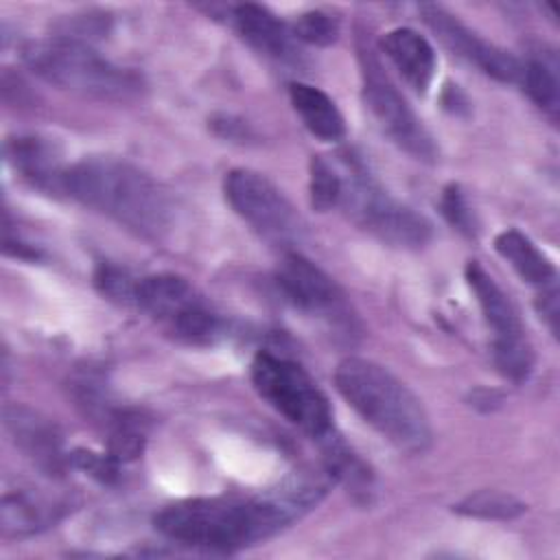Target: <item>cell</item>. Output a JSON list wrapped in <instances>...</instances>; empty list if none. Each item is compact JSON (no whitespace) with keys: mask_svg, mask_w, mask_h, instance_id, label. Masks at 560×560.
I'll return each mask as SVG.
<instances>
[{"mask_svg":"<svg viewBox=\"0 0 560 560\" xmlns=\"http://www.w3.org/2000/svg\"><path fill=\"white\" fill-rule=\"evenodd\" d=\"M26 66L46 83L101 101H131L142 92V79L101 57L88 42L52 35L24 48Z\"/></svg>","mask_w":560,"mask_h":560,"instance_id":"4","label":"cell"},{"mask_svg":"<svg viewBox=\"0 0 560 560\" xmlns=\"http://www.w3.org/2000/svg\"><path fill=\"white\" fill-rule=\"evenodd\" d=\"M94 284L112 302L136 306V284L138 278H133L127 269H120L109 262H101L94 271Z\"/></svg>","mask_w":560,"mask_h":560,"instance_id":"25","label":"cell"},{"mask_svg":"<svg viewBox=\"0 0 560 560\" xmlns=\"http://www.w3.org/2000/svg\"><path fill=\"white\" fill-rule=\"evenodd\" d=\"M494 249L508 260L514 271L529 284L549 287L556 282L553 262L534 245L529 236L518 230H503L494 238Z\"/></svg>","mask_w":560,"mask_h":560,"instance_id":"20","label":"cell"},{"mask_svg":"<svg viewBox=\"0 0 560 560\" xmlns=\"http://www.w3.org/2000/svg\"><path fill=\"white\" fill-rule=\"evenodd\" d=\"M536 308L540 317L547 322L553 335H558V289L556 282L549 287H542V293L536 300Z\"/></svg>","mask_w":560,"mask_h":560,"instance_id":"29","label":"cell"},{"mask_svg":"<svg viewBox=\"0 0 560 560\" xmlns=\"http://www.w3.org/2000/svg\"><path fill=\"white\" fill-rule=\"evenodd\" d=\"M232 22L238 35L254 46L258 52L273 57L278 61H295L298 46L291 26H287L280 18H276L269 9L260 4H236L232 9Z\"/></svg>","mask_w":560,"mask_h":560,"instance_id":"15","label":"cell"},{"mask_svg":"<svg viewBox=\"0 0 560 560\" xmlns=\"http://www.w3.org/2000/svg\"><path fill=\"white\" fill-rule=\"evenodd\" d=\"M252 383L262 400L313 440L335 429L328 398L300 363L260 350L252 361Z\"/></svg>","mask_w":560,"mask_h":560,"instance_id":"6","label":"cell"},{"mask_svg":"<svg viewBox=\"0 0 560 560\" xmlns=\"http://www.w3.org/2000/svg\"><path fill=\"white\" fill-rule=\"evenodd\" d=\"M289 98L304 127L326 142H337L346 136V122L335 101L319 88L302 81L289 85Z\"/></svg>","mask_w":560,"mask_h":560,"instance_id":"19","label":"cell"},{"mask_svg":"<svg viewBox=\"0 0 560 560\" xmlns=\"http://www.w3.org/2000/svg\"><path fill=\"white\" fill-rule=\"evenodd\" d=\"M291 31L298 42H306L313 46H328L339 37V22L330 13L313 9L302 13L293 22Z\"/></svg>","mask_w":560,"mask_h":560,"instance_id":"26","label":"cell"},{"mask_svg":"<svg viewBox=\"0 0 560 560\" xmlns=\"http://www.w3.org/2000/svg\"><path fill=\"white\" fill-rule=\"evenodd\" d=\"M66 195L147 238H160L171 225L173 208L164 188L125 160L85 158L72 164Z\"/></svg>","mask_w":560,"mask_h":560,"instance_id":"2","label":"cell"},{"mask_svg":"<svg viewBox=\"0 0 560 560\" xmlns=\"http://www.w3.org/2000/svg\"><path fill=\"white\" fill-rule=\"evenodd\" d=\"M109 427L107 451L122 464L140 457L147 442V422L133 409H112L105 418Z\"/></svg>","mask_w":560,"mask_h":560,"instance_id":"21","label":"cell"},{"mask_svg":"<svg viewBox=\"0 0 560 560\" xmlns=\"http://www.w3.org/2000/svg\"><path fill=\"white\" fill-rule=\"evenodd\" d=\"M361 61H363V77H365L363 98L374 120L378 122V127L392 138L394 144H398L411 158L420 162H435L438 147L429 129L411 109V105L387 81V77H383L372 55L361 52Z\"/></svg>","mask_w":560,"mask_h":560,"instance_id":"11","label":"cell"},{"mask_svg":"<svg viewBox=\"0 0 560 560\" xmlns=\"http://www.w3.org/2000/svg\"><path fill=\"white\" fill-rule=\"evenodd\" d=\"M464 278L475 293L486 324L492 328V357L499 372L512 381H523L534 368V350L521 324L518 311L494 278L477 262L468 260Z\"/></svg>","mask_w":560,"mask_h":560,"instance_id":"8","label":"cell"},{"mask_svg":"<svg viewBox=\"0 0 560 560\" xmlns=\"http://www.w3.org/2000/svg\"><path fill=\"white\" fill-rule=\"evenodd\" d=\"M326 475L330 479H337L357 501L370 503V497L374 492V475L370 466L343 442V438L332 429L319 440Z\"/></svg>","mask_w":560,"mask_h":560,"instance_id":"18","label":"cell"},{"mask_svg":"<svg viewBox=\"0 0 560 560\" xmlns=\"http://www.w3.org/2000/svg\"><path fill=\"white\" fill-rule=\"evenodd\" d=\"M453 510L457 514L475 518H514L525 512V503L508 492L479 490L455 503Z\"/></svg>","mask_w":560,"mask_h":560,"instance_id":"23","label":"cell"},{"mask_svg":"<svg viewBox=\"0 0 560 560\" xmlns=\"http://www.w3.org/2000/svg\"><path fill=\"white\" fill-rule=\"evenodd\" d=\"M440 208H442V214L444 219L455 228L459 230L462 234L466 236H477L479 232V223H477V217L464 195V190L459 188V184H448L444 190H442V199H440Z\"/></svg>","mask_w":560,"mask_h":560,"instance_id":"27","label":"cell"},{"mask_svg":"<svg viewBox=\"0 0 560 560\" xmlns=\"http://www.w3.org/2000/svg\"><path fill=\"white\" fill-rule=\"evenodd\" d=\"M308 192H311V206L317 212H326V210H332L335 206H339V197H341L339 166L322 155H315L311 160Z\"/></svg>","mask_w":560,"mask_h":560,"instance_id":"24","label":"cell"},{"mask_svg":"<svg viewBox=\"0 0 560 560\" xmlns=\"http://www.w3.org/2000/svg\"><path fill=\"white\" fill-rule=\"evenodd\" d=\"M341 398L387 442L405 453H422L431 444V424L422 400L387 368L346 357L335 370Z\"/></svg>","mask_w":560,"mask_h":560,"instance_id":"3","label":"cell"},{"mask_svg":"<svg viewBox=\"0 0 560 560\" xmlns=\"http://www.w3.org/2000/svg\"><path fill=\"white\" fill-rule=\"evenodd\" d=\"M66 512V503L37 490H7L0 503V527L4 536H33L52 527Z\"/></svg>","mask_w":560,"mask_h":560,"instance_id":"16","label":"cell"},{"mask_svg":"<svg viewBox=\"0 0 560 560\" xmlns=\"http://www.w3.org/2000/svg\"><path fill=\"white\" fill-rule=\"evenodd\" d=\"M420 13H422V20L429 24V28L451 50H455L470 63L479 66L486 74L505 83H514L521 79V61L516 57L479 37L475 31H470L466 24H462L455 15H451L442 7L422 4Z\"/></svg>","mask_w":560,"mask_h":560,"instance_id":"12","label":"cell"},{"mask_svg":"<svg viewBox=\"0 0 560 560\" xmlns=\"http://www.w3.org/2000/svg\"><path fill=\"white\" fill-rule=\"evenodd\" d=\"M326 492L322 475L295 472L249 499L201 497L171 503L155 514L153 525L179 545L230 553L278 534L311 512Z\"/></svg>","mask_w":560,"mask_h":560,"instance_id":"1","label":"cell"},{"mask_svg":"<svg viewBox=\"0 0 560 560\" xmlns=\"http://www.w3.org/2000/svg\"><path fill=\"white\" fill-rule=\"evenodd\" d=\"M381 48L416 92H427L433 81L438 59L433 46L418 31L405 26L392 28L381 39Z\"/></svg>","mask_w":560,"mask_h":560,"instance_id":"17","label":"cell"},{"mask_svg":"<svg viewBox=\"0 0 560 560\" xmlns=\"http://www.w3.org/2000/svg\"><path fill=\"white\" fill-rule=\"evenodd\" d=\"M4 427L13 444L46 475H61L70 466L59 427L28 405H7Z\"/></svg>","mask_w":560,"mask_h":560,"instance_id":"13","label":"cell"},{"mask_svg":"<svg viewBox=\"0 0 560 560\" xmlns=\"http://www.w3.org/2000/svg\"><path fill=\"white\" fill-rule=\"evenodd\" d=\"M4 153L18 175L33 188L50 195L66 192V175L70 166L63 164L61 149L52 140L35 133L13 136L4 144Z\"/></svg>","mask_w":560,"mask_h":560,"instance_id":"14","label":"cell"},{"mask_svg":"<svg viewBox=\"0 0 560 560\" xmlns=\"http://www.w3.org/2000/svg\"><path fill=\"white\" fill-rule=\"evenodd\" d=\"M337 166L341 173L339 206L357 225L394 247L418 249L429 243L431 223L387 195L357 158L341 155Z\"/></svg>","mask_w":560,"mask_h":560,"instance_id":"5","label":"cell"},{"mask_svg":"<svg viewBox=\"0 0 560 560\" xmlns=\"http://www.w3.org/2000/svg\"><path fill=\"white\" fill-rule=\"evenodd\" d=\"M70 466L88 472L90 477H94L101 483H112L118 479V470H120V462L109 453H96L90 448H74L70 453Z\"/></svg>","mask_w":560,"mask_h":560,"instance_id":"28","label":"cell"},{"mask_svg":"<svg viewBox=\"0 0 560 560\" xmlns=\"http://www.w3.org/2000/svg\"><path fill=\"white\" fill-rule=\"evenodd\" d=\"M136 308L155 319L168 335L186 343L208 346L225 332L221 315L186 278L175 273L138 278Z\"/></svg>","mask_w":560,"mask_h":560,"instance_id":"7","label":"cell"},{"mask_svg":"<svg viewBox=\"0 0 560 560\" xmlns=\"http://www.w3.org/2000/svg\"><path fill=\"white\" fill-rule=\"evenodd\" d=\"M276 284L295 308L324 319L337 330H354V315L341 287L300 252L284 254L276 269Z\"/></svg>","mask_w":560,"mask_h":560,"instance_id":"10","label":"cell"},{"mask_svg":"<svg viewBox=\"0 0 560 560\" xmlns=\"http://www.w3.org/2000/svg\"><path fill=\"white\" fill-rule=\"evenodd\" d=\"M223 192L232 210L271 243H293L302 234V221L282 190L262 173L232 168L223 179Z\"/></svg>","mask_w":560,"mask_h":560,"instance_id":"9","label":"cell"},{"mask_svg":"<svg viewBox=\"0 0 560 560\" xmlns=\"http://www.w3.org/2000/svg\"><path fill=\"white\" fill-rule=\"evenodd\" d=\"M556 61L545 57H532L529 61L521 63V83L527 96L549 116L556 120L560 107V83L556 72Z\"/></svg>","mask_w":560,"mask_h":560,"instance_id":"22","label":"cell"}]
</instances>
